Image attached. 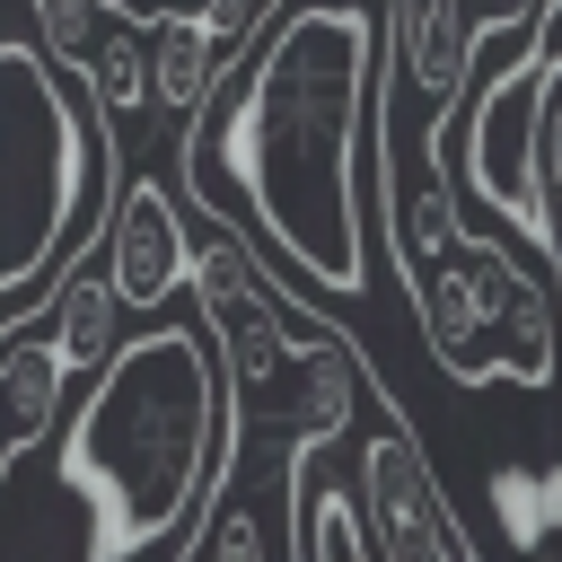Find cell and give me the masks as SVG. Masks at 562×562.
Here are the masks:
<instances>
[{
	"label": "cell",
	"instance_id": "cell-1",
	"mask_svg": "<svg viewBox=\"0 0 562 562\" xmlns=\"http://www.w3.org/2000/svg\"><path fill=\"white\" fill-rule=\"evenodd\" d=\"M378 0H272L184 123L193 202L281 281L369 290Z\"/></svg>",
	"mask_w": 562,
	"mask_h": 562
},
{
	"label": "cell",
	"instance_id": "cell-2",
	"mask_svg": "<svg viewBox=\"0 0 562 562\" xmlns=\"http://www.w3.org/2000/svg\"><path fill=\"white\" fill-rule=\"evenodd\" d=\"M237 404L193 316H149L53 422V474L88 509L79 562H193L237 492Z\"/></svg>",
	"mask_w": 562,
	"mask_h": 562
},
{
	"label": "cell",
	"instance_id": "cell-3",
	"mask_svg": "<svg viewBox=\"0 0 562 562\" xmlns=\"http://www.w3.org/2000/svg\"><path fill=\"white\" fill-rule=\"evenodd\" d=\"M369 228L422 316L430 360L457 386H544L553 369V272L509 263V246L457 220L448 158H413L378 140L369 167Z\"/></svg>",
	"mask_w": 562,
	"mask_h": 562
},
{
	"label": "cell",
	"instance_id": "cell-4",
	"mask_svg": "<svg viewBox=\"0 0 562 562\" xmlns=\"http://www.w3.org/2000/svg\"><path fill=\"white\" fill-rule=\"evenodd\" d=\"M114 123L35 35H0V299L44 307V290L97 246L114 202Z\"/></svg>",
	"mask_w": 562,
	"mask_h": 562
},
{
	"label": "cell",
	"instance_id": "cell-5",
	"mask_svg": "<svg viewBox=\"0 0 562 562\" xmlns=\"http://www.w3.org/2000/svg\"><path fill=\"white\" fill-rule=\"evenodd\" d=\"M457 114H465L457 149H465L474 202L527 237L536 272H553V246H562V220H553L562 211V26H553V9L509 35L492 79Z\"/></svg>",
	"mask_w": 562,
	"mask_h": 562
},
{
	"label": "cell",
	"instance_id": "cell-6",
	"mask_svg": "<svg viewBox=\"0 0 562 562\" xmlns=\"http://www.w3.org/2000/svg\"><path fill=\"white\" fill-rule=\"evenodd\" d=\"M342 492H351V518H360V544L369 562H483L457 501L439 492L422 439L404 430V404L386 395L378 422L351 439V465H342Z\"/></svg>",
	"mask_w": 562,
	"mask_h": 562
},
{
	"label": "cell",
	"instance_id": "cell-7",
	"mask_svg": "<svg viewBox=\"0 0 562 562\" xmlns=\"http://www.w3.org/2000/svg\"><path fill=\"white\" fill-rule=\"evenodd\" d=\"M88 255H97V272H105V290H114L123 316H167V307L184 299V263H193L184 202H176L158 176H123Z\"/></svg>",
	"mask_w": 562,
	"mask_h": 562
},
{
	"label": "cell",
	"instance_id": "cell-8",
	"mask_svg": "<svg viewBox=\"0 0 562 562\" xmlns=\"http://www.w3.org/2000/svg\"><path fill=\"white\" fill-rule=\"evenodd\" d=\"M35 325H44V342H53V360L70 369V386L79 378H97L105 369V351L123 342V307H114V290H105V272H97V255H79L53 290H44V307H35Z\"/></svg>",
	"mask_w": 562,
	"mask_h": 562
},
{
	"label": "cell",
	"instance_id": "cell-9",
	"mask_svg": "<svg viewBox=\"0 0 562 562\" xmlns=\"http://www.w3.org/2000/svg\"><path fill=\"white\" fill-rule=\"evenodd\" d=\"M220 61H228V53L202 35V18H140V70H149V105H158V114L193 123V105L211 97Z\"/></svg>",
	"mask_w": 562,
	"mask_h": 562
}]
</instances>
